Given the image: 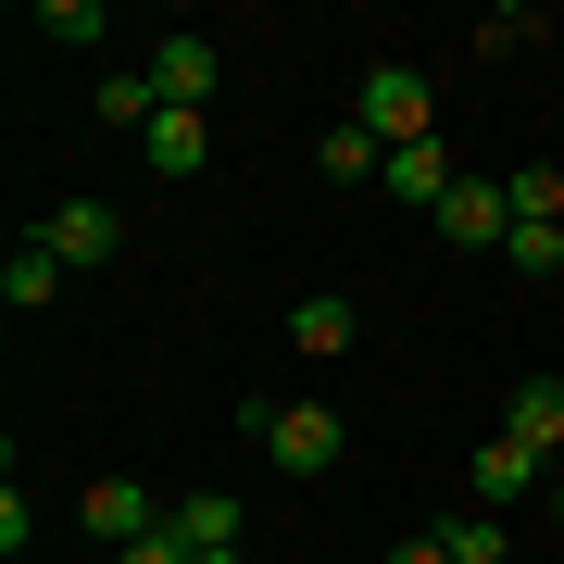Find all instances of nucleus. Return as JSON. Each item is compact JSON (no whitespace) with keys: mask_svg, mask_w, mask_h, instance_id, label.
Masks as SVG:
<instances>
[{"mask_svg":"<svg viewBox=\"0 0 564 564\" xmlns=\"http://www.w3.org/2000/svg\"><path fill=\"white\" fill-rule=\"evenodd\" d=\"M351 126H364V139H389V151H414V139H440V88H426L414 63H364Z\"/></svg>","mask_w":564,"mask_h":564,"instance_id":"nucleus-1","label":"nucleus"},{"mask_svg":"<svg viewBox=\"0 0 564 564\" xmlns=\"http://www.w3.org/2000/svg\"><path fill=\"white\" fill-rule=\"evenodd\" d=\"M339 452H351V426L326 402H263V464H276V477H326Z\"/></svg>","mask_w":564,"mask_h":564,"instance_id":"nucleus-2","label":"nucleus"},{"mask_svg":"<svg viewBox=\"0 0 564 564\" xmlns=\"http://www.w3.org/2000/svg\"><path fill=\"white\" fill-rule=\"evenodd\" d=\"M163 514H176V502H163V489H139V477H88L76 489V527H88V540H163Z\"/></svg>","mask_w":564,"mask_h":564,"instance_id":"nucleus-3","label":"nucleus"},{"mask_svg":"<svg viewBox=\"0 0 564 564\" xmlns=\"http://www.w3.org/2000/svg\"><path fill=\"white\" fill-rule=\"evenodd\" d=\"M39 251L63 263V276H101V263L126 251V214H113V202H88V188H76V202H63V214L39 226Z\"/></svg>","mask_w":564,"mask_h":564,"instance_id":"nucleus-4","label":"nucleus"},{"mask_svg":"<svg viewBox=\"0 0 564 564\" xmlns=\"http://www.w3.org/2000/svg\"><path fill=\"white\" fill-rule=\"evenodd\" d=\"M426 226H440V251H502L514 239V202H502V176H452V202Z\"/></svg>","mask_w":564,"mask_h":564,"instance_id":"nucleus-5","label":"nucleus"},{"mask_svg":"<svg viewBox=\"0 0 564 564\" xmlns=\"http://www.w3.org/2000/svg\"><path fill=\"white\" fill-rule=\"evenodd\" d=\"M151 88H163L176 113H214V88H226V51L176 25V39H151Z\"/></svg>","mask_w":564,"mask_h":564,"instance_id":"nucleus-6","label":"nucleus"},{"mask_svg":"<svg viewBox=\"0 0 564 564\" xmlns=\"http://www.w3.org/2000/svg\"><path fill=\"white\" fill-rule=\"evenodd\" d=\"M540 477H552V464L527 452V440H477V464H464V502H477V514H514Z\"/></svg>","mask_w":564,"mask_h":564,"instance_id":"nucleus-7","label":"nucleus"},{"mask_svg":"<svg viewBox=\"0 0 564 564\" xmlns=\"http://www.w3.org/2000/svg\"><path fill=\"white\" fill-rule=\"evenodd\" d=\"M163 540H176L188 564H202V552H239V540H251V514L226 502V489H176V514H163Z\"/></svg>","mask_w":564,"mask_h":564,"instance_id":"nucleus-8","label":"nucleus"},{"mask_svg":"<svg viewBox=\"0 0 564 564\" xmlns=\"http://www.w3.org/2000/svg\"><path fill=\"white\" fill-rule=\"evenodd\" d=\"M377 188H389L402 214H440V202H452V139H414V151H389V163H377Z\"/></svg>","mask_w":564,"mask_h":564,"instance_id":"nucleus-9","label":"nucleus"},{"mask_svg":"<svg viewBox=\"0 0 564 564\" xmlns=\"http://www.w3.org/2000/svg\"><path fill=\"white\" fill-rule=\"evenodd\" d=\"M139 163H151V176H202V163H214V113H176V101H163L151 139H139Z\"/></svg>","mask_w":564,"mask_h":564,"instance_id":"nucleus-10","label":"nucleus"},{"mask_svg":"<svg viewBox=\"0 0 564 564\" xmlns=\"http://www.w3.org/2000/svg\"><path fill=\"white\" fill-rule=\"evenodd\" d=\"M364 339V314L339 302V289H302V302H289V351H314V364H339Z\"/></svg>","mask_w":564,"mask_h":564,"instance_id":"nucleus-11","label":"nucleus"},{"mask_svg":"<svg viewBox=\"0 0 564 564\" xmlns=\"http://www.w3.org/2000/svg\"><path fill=\"white\" fill-rule=\"evenodd\" d=\"M502 440H527L540 464L564 452V377H527V389H514V402H502Z\"/></svg>","mask_w":564,"mask_h":564,"instance_id":"nucleus-12","label":"nucleus"},{"mask_svg":"<svg viewBox=\"0 0 564 564\" xmlns=\"http://www.w3.org/2000/svg\"><path fill=\"white\" fill-rule=\"evenodd\" d=\"M63 289H76V276H63V263H51L39 239H25L13 263H0V302H13V314H51V302H63Z\"/></svg>","mask_w":564,"mask_h":564,"instance_id":"nucleus-13","label":"nucleus"},{"mask_svg":"<svg viewBox=\"0 0 564 564\" xmlns=\"http://www.w3.org/2000/svg\"><path fill=\"white\" fill-rule=\"evenodd\" d=\"M151 113H163L151 63H113V76H101V126H126V139H151Z\"/></svg>","mask_w":564,"mask_h":564,"instance_id":"nucleus-14","label":"nucleus"},{"mask_svg":"<svg viewBox=\"0 0 564 564\" xmlns=\"http://www.w3.org/2000/svg\"><path fill=\"white\" fill-rule=\"evenodd\" d=\"M440 552H452V564H502V552H514V527L464 502V514H440Z\"/></svg>","mask_w":564,"mask_h":564,"instance_id":"nucleus-15","label":"nucleus"},{"mask_svg":"<svg viewBox=\"0 0 564 564\" xmlns=\"http://www.w3.org/2000/svg\"><path fill=\"white\" fill-rule=\"evenodd\" d=\"M502 202H514V226H564V163H514Z\"/></svg>","mask_w":564,"mask_h":564,"instance_id":"nucleus-16","label":"nucleus"},{"mask_svg":"<svg viewBox=\"0 0 564 564\" xmlns=\"http://www.w3.org/2000/svg\"><path fill=\"white\" fill-rule=\"evenodd\" d=\"M326 188H364V176H377V163H389V139H364V126H326Z\"/></svg>","mask_w":564,"mask_h":564,"instance_id":"nucleus-17","label":"nucleus"},{"mask_svg":"<svg viewBox=\"0 0 564 564\" xmlns=\"http://www.w3.org/2000/svg\"><path fill=\"white\" fill-rule=\"evenodd\" d=\"M25 25H39V39H63V51L113 39V25H101V0H39V13H25Z\"/></svg>","mask_w":564,"mask_h":564,"instance_id":"nucleus-18","label":"nucleus"},{"mask_svg":"<svg viewBox=\"0 0 564 564\" xmlns=\"http://www.w3.org/2000/svg\"><path fill=\"white\" fill-rule=\"evenodd\" d=\"M502 263H514L527 289H540V276H564V226H514V239H502Z\"/></svg>","mask_w":564,"mask_h":564,"instance_id":"nucleus-19","label":"nucleus"},{"mask_svg":"<svg viewBox=\"0 0 564 564\" xmlns=\"http://www.w3.org/2000/svg\"><path fill=\"white\" fill-rule=\"evenodd\" d=\"M527 39H540V13H477V51H489V63L527 51Z\"/></svg>","mask_w":564,"mask_h":564,"instance_id":"nucleus-20","label":"nucleus"},{"mask_svg":"<svg viewBox=\"0 0 564 564\" xmlns=\"http://www.w3.org/2000/svg\"><path fill=\"white\" fill-rule=\"evenodd\" d=\"M113 564H188V552H176V540H126Z\"/></svg>","mask_w":564,"mask_h":564,"instance_id":"nucleus-21","label":"nucleus"},{"mask_svg":"<svg viewBox=\"0 0 564 564\" xmlns=\"http://www.w3.org/2000/svg\"><path fill=\"white\" fill-rule=\"evenodd\" d=\"M389 564H452V552H440V527H426V540H402V552H389Z\"/></svg>","mask_w":564,"mask_h":564,"instance_id":"nucleus-22","label":"nucleus"},{"mask_svg":"<svg viewBox=\"0 0 564 564\" xmlns=\"http://www.w3.org/2000/svg\"><path fill=\"white\" fill-rule=\"evenodd\" d=\"M552 527H564V477H552Z\"/></svg>","mask_w":564,"mask_h":564,"instance_id":"nucleus-23","label":"nucleus"},{"mask_svg":"<svg viewBox=\"0 0 564 564\" xmlns=\"http://www.w3.org/2000/svg\"><path fill=\"white\" fill-rule=\"evenodd\" d=\"M202 564H251V552H202Z\"/></svg>","mask_w":564,"mask_h":564,"instance_id":"nucleus-24","label":"nucleus"}]
</instances>
